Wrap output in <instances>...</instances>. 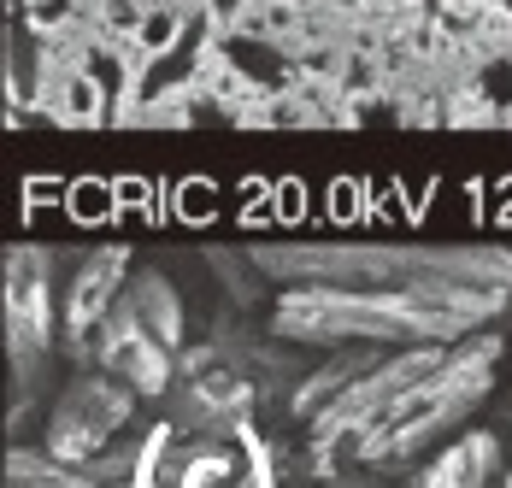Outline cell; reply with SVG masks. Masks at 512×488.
Here are the masks:
<instances>
[{
    "mask_svg": "<svg viewBox=\"0 0 512 488\" xmlns=\"http://www.w3.org/2000/svg\"><path fill=\"white\" fill-rule=\"evenodd\" d=\"M507 324L489 300L471 294H407V289H342V283H283L265 306V336L283 347H460Z\"/></svg>",
    "mask_w": 512,
    "mask_h": 488,
    "instance_id": "obj_1",
    "label": "cell"
},
{
    "mask_svg": "<svg viewBox=\"0 0 512 488\" xmlns=\"http://www.w3.org/2000/svg\"><path fill=\"white\" fill-rule=\"evenodd\" d=\"M254 265L283 283H342V289L471 294L512 324V247L483 242H259Z\"/></svg>",
    "mask_w": 512,
    "mask_h": 488,
    "instance_id": "obj_2",
    "label": "cell"
},
{
    "mask_svg": "<svg viewBox=\"0 0 512 488\" xmlns=\"http://www.w3.org/2000/svg\"><path fill=\"white\" fill-rule=\"evenodd\" d=\"M501 359H507V336L501 330H483L471 342L448 347L442 365L407 394V406L354 453V471H365V477H407L412 465H424L436 447H448V436H460V424L495 394Z\"/></svg>",
    "mask_w": 512,
    "mask_h": 488,
    "instance_id": "obj_3",
    "label": "cell"
},
{
    "mask_svg": "<svg viewBox=\"0 0 512 488\" xmlns=\"http://www.w3.org/2000/svg\"><path fill=\"white\" fill-rule=\"evenodd\" d=\"M165 418L195 441H242L259 418V383L224 353V342H189L177 353Z\"/></svg>",
    "mask_w": 512,
    "mask_h": 488,
    "instance_id": "obj_4",
    "label": "cell"
},
{
    "mask_svg": "<svg viewBox=\"0 0 512 488\" xmlns=\"http://www.w3.org/2000/svg\"><path fill=\"white\" fill-rule=\"evenodd\" d=\"M59 347V294H53V247H12L6 253V365H12V418L30 389L48 377Z\"/></svg>",
    "mask_w": 512,
    "mask_h": 488,
    "instance_id": "obj_5",
    "label": "cell"
},
{
    "mask_svg": "<svg viewBox=\"0 0 512 488\" xmlns=\"http://www.w3.org/2000/svg\"><path fill=\"white\" fill-rule=\"evenodd\" d=\"M136 412H142V394L89 359V365L71 371L65 389L53 394L48 424H42V447L59 453V459H71V465H89V459H101L106 447L124 441V430L136 424Z\"/></svg>",
    "mask_w": 512,
    "mask_h": 488,
    "instance_id": "obj_6",
    "label": "cell"
},
{
    "mask_svg": "<svg viewBox=\"0 0 512 488\" xmlns=\"http://www.w3.org/2000/svg\"><path fill=\"white\" fill-rule=\"evenodd\" d=\"M130 271H136L130 247H95L65 277V289H59V347L77 365H89V347L101 336V324L118 312V294L130 283Z\"/></svg>",
    "mask_w": 512,
    "mask_h": 488,
    "instance_id": "obj_7",
    "label": "cell"
},
{
    "mask_svg": "<svg viewBox=\"0 0 512 488\" xmlns=\"http://www.w3.org/2000/svg\"><path fill=\"white\" fill-rule=\"evenodd\" d=\"M89 359L112 371V377H124L130 389L142 394V400H165L171 383H177V353L171 347H159L142 324H130L124 312H112L101 324V336L89 347Z\"/></svg>",
    "mask_w": 512,
    "mask_h": 488,
    "instance_id": "obj_8",
    "label": "cell"
},
{
    "mask_svg": "<svg viewBox=\"0 0 512 488\" xmlns=\"http://www.w3.org/2000/svg\"><path fill=\"white\" fill-rule=\"evenodd\" d=\"M507 477V447L495 430H460L448 447H436L424 465H412L401 488H495Z\"/></svg>",
    "mask_w": 512,
    "mask_h": 488,
    "instance_id": "obj_9",
    "label": "cell"
},
{
    "mask_svg": "<svg viewBox=\"0 0 512 488\" xmlns=\"http://www.w3.org/2000/svg\"><path fill=\"white\" fill-rule=\"evenodd\" d=\"M118 312L130 318V324H142L159 347H171V353H183L189 347V312H183V294L177 283L159 271V265H136L130 271V283L118 294Z\"/></svg>",
    "mask_w": 512,
    "mask_h": 488,
    "instance_id": "obj_10",
    "label": "cell"
},
{
    "mask_svg": "<svg viewBox=\"0 0 512 488\" xmlns=\"http://www.w3.org/2000/svg\"><path fill=\"white\" fill-rule=\"evenodd\" d=\"M377 359H383L377 347H336V353H324L307 377H295V389H289V418L307 430L312 418H318V412H324V406H330L342 389H354V383L371 371V365H377Z\"/></svg>",
    "mask_w": 512,
    "mask_h": 488,
    "instance_id": "obj_11",
    "label": "cell"
},
{
    "mask_svg": "<svg viewBox=\"0 0 512 488\" xmlns=\"http://www.w3.org/2000/svg\"><path fill=\"white\" fill-rule=\"evenodd\" d=\"M212 59L224 65V77L248 83L254 95H271V89H283V83L295 77L289 48H283L277 36H259V30H224V42H218Z\"/></svg>",
    "mask_w": 512,
    "mask_h": 488,
    "instance_id": "obj_12",
    "label": "cell"
},
{
    "mask_svg": "<svg viewBox=\"0 0 512 488\" xmlns=\"http://www.w3.org/2000/svg\"><path fill=\"white\" fill-rule=\"evenodd\" d=\"M6 488H106V477L95 465H71V459H59L48 453L42 441L36 447H12L6 453Z\"/></svg>",
    "mask_w": 512,
    "mask_h": 488,
    "instance_id": "obj_13",
    "label": "cell"
},
{
    "mask_svg": "<svg viewBox=\"0 0 512 488\" xmlns=\"http://www.w3.org/2000/svg\"><path fill=\"white\" fill-rule=\"evenodd\" d=\"M48 106H53V118H59V124H101L106 106H112V95H106L83 65H71V71L59 77V89L48 95Z\"/></svg>",
    "mask_w": 512,
    "mask_h": 488,
    "instance_id": "obj_14",
    "label": "cell"
},
{
    "mask_svg": "<svg viewBox=\"0 0 512 488\" xmlns=\"http://www.w3.org/2000/svg\"><path fill=\"white\" fill-rule=\"evenodd\" d=\"M242 447V471H236V488H283V471H277V447L248 430V436L236 441Z\"/></svg>",
    "mask_w": 512,
    "mask_h": 488,
    "instance_id": "obj_15",
    "label": "cell"
},
{
    "mask_svg": "<svg viewBox=\"0 0 512 488\" xmlns=\"http://www.w3.org/2000/svg\"><path fill=\"white\" fill-rule=\"evenodd\" d=\"M71 18V0H30V24L36 30H59Z\"/></svg>",
    "mask_w": 512,
    "mask_h": 488,
    "instance_id": "obj_16",
    "label": "cell"
},
{
    "mask_svg": "<svg viewBox=\"0 0 512 488\" xmlns=\"http://www.w3.org/2000/svg\"><path fill=\"white\" fill-rule=\"evenodd\" d=\"M448 6H460V12H471V6H477V0H448Z\"/></svg>",
    "mask_w": 512,
    "mask_h": 488,
    "instance_id": "obj_17",
    "label": "cell"
},
{
    "mask_svg": "<svg viewBox=\"0 0 512 488\" xmlns=\"http://www.w3.org/2000/svg\"><path fill=\"white\" fill-rule=\"evenodd\" d=\"M495 488H512V471H507V477H501V483H495Z\"/></svg>",
    "mask_w": 512,
    "mask_h": 488,
    "instance_id": "obj_18",
    "label": "cell"
},
{
    "mask_svg": "<svg viewBox=\"0 0 512 488\" xmlns=\"http://www.w3.org/2000/svg\"><path fill=\"white\" fill-rule=\"evenodd\" d=\"M277 6H307V0H277Z\"/></svg>",
    "mask_w": 512,
    "mask_h": 488,
    "instance_id": "obj_19",
    "label": "cell"
}]
</instances>
